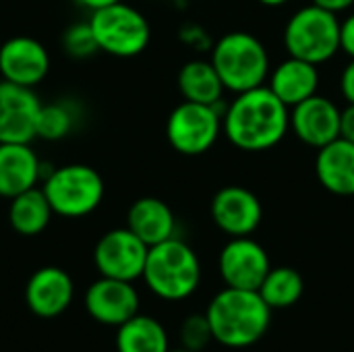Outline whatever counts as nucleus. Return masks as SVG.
Segmentation results:
<instances>
[{
    "label": "nucleus",
    "mask_w": 354,
    "mask_h": 352,
    "mask_svg": "<svg viewBox=\"0 0 354 352\" xmlns=\"http://www.w3.org/2000/svg\"><path fill=\"white\" fill-rule=\"evenodd\" d=\"M290 129V108L284 106L268 85L236 93L224 108L222 131L243 151H266L276 147Z\"/></svg>",
    "instance_id": "nucleus-1"
},
{
    "label": "nucleus",
    "mask_w": 354,
    "mask_h": 352,
    "mask_svg": "<svg viewBox=\"0 0 354 352\" xmlns=\"http://www.w3.org/2000/svg\"><path fill=\"white\" fill-rule=\"evenodd\" d=\"M214 342L226 349H249L257 344L272 326V307L257 290L222 288L205 309Z\"/></svg>",
    "instance_id": "nucleus-2"
},
{
    "label": "nucleus",
    "mask_w": 354,
    "mask_h": 352,
    "mask_svg": "<svg viewBox=\"0 0 354 352\" xmlns=\"http://www.w3.org/2000/svg\"><path fill=\"white\" fill-rule=\"evenodd\" d=\"M147 288L162 301H185L201 282V263L193 247L172 237L149 247L141 276Z\"/></svg>",
    "instance_id": "nucleus-3"
},
{
    "label": "nucleus",
    "mask_w": 354,
    "mask_h": 352,
    "mask_svg": "<svg viewBox=\"0 0 354 352\" xmlns=\"http://www.w3.org/2000/svg\"><path fill=\"white\" fill-rule=\"evenodd\" d=\"M212 64L224 87L234 93L266 85L272 71L266 46L249 31H230L222 35L214 44Z\"/></svg>",
    "instance_id": "nucleus-4"
},
{
    "label": "nucleus",
    "mask_w": 354,
    "mask_h": 352,
    "mask_svg": "<svg viewBox=\"0 0 354 352\" xmlns=\"http://www.w3.org/2000/svg\"><path fill=\"white\" fill-rule=\"evenodd\" d=\"M41 191L46 193L54 216L85 218L93 214L104 199V178L87 164H66L44 176Z\"/></svg>",
    "instance_id": "nucleus-5"
},
{
    "label": "nucleus",
    "mask_w": 354,
    "mask_h": 352,
    "mask_svg": "<svg viewBox=\"0 0 354 352\" xmlns=\"http://www.w3.org/2000/svg\"><path fill=\"white\" fill-rule=\"evenodd\" d=\"M284 46L288 56L324 64L332 60L340 48V21L338 15L309 4L299 8L284 27Z\"/></svg>",
    "instance_id": "nucleus-6"
},
{
    "label": "nucleus",
    "mask_w": 354,
    "mask_h": 352,
    "mask_svg": "<svg viewBox=\"0 0 354 352\" xmlns=\"http://www.w3.org/2000/svg\"><path fill=\"white\" fill-rule=\"evenodd\" d=\"M97 48L116 58L139 56L151 39L149 21L141 10L122 0L106 8L93 10L89 17Z\"/></svg>",
    "instance_id": "nucleus-7"
},
{
    "label": "nucleus",
    "mask_w": 354,
    "mask_h": 352,
    "mask_svg": "<svg viewBox=\"0 0 354 352\" xmlns=\"http://www.w3.org/2000/svg\"><path fill=\"white\" fill-rule=\"evenodd\" d=\"M224 110L209 104L183 102L166 120V137L174 151L180 156H203L209 151L222 133Z\"/></svg>",
    "instance_id": "nucleus-8"
},
{
    "label": "nucleus",
    "mask_w": 354,
    "mask_h": 352,
    "mask_svg": "<svg viewBox=\"0 0 354 352\" xmlns=\"http://www.w3.org/2000/svg\"><path fill=\"white\" fill-rule=\"evenodd\" d=\"M149 247L127 226L108 230L93 249V263L100 276L135 282L143 276Z\"/></svg>",
    "instance_id": "nucleus-9"
},
{
    "label": "nucleus",
    "mask_w": 354,
    "mask_h": 352,
    "mask_svg": "<svg viewBox=\"0 0 354 352\" xmlns=\"http://www.w3.org/2000/svg\"><path fill=\"white\" fill-rule=\"evenodd\" d=\"M270 270L272 263L268 251L251 237L230 239L218 257V272L230 288L259 290Z\"/></svg>",
    "instance_id": "nucleus-10"
},
{
    "label": "nucleus",
    "mask_w": 354,
    "mask_h": 352,
    "mask_svg": "<svg viewBox=\"0 0 354 352\" xmlns=\"http://www.w3.org/2000/svg\"><path fill=\"white\" fill-rule=\"evenodd\" d=\"M209 212L214 224L230 239L251 237L263 220V205L259 197L239 185L222 187L214 195Z\"/></svg>",
    "instance_id": "nucleus-11"
},
{
    "label": "nucleus",
    "mask_w": 354,
    "mask_h": 352,
    "mask_svg": "<svg viewBox=\"0 0 354 352\" xmlns=\"http://www.w3.org/2000/svg\"><path fill=\"white\" fill-rule=\"evenodd\" d=\"M41 102L31 87L0 79V143H31Z\"/></svg>",
    "instance_id": "nucleus-12"
},
{
    "label": "nucleus",
    "mask_w": 354,
    "mask_h": 352,
    "mask_svg": "<svg viewBox=\"0 0 354 352\" xmlns=\"http://www.w3.org/2000/svg\"><path fill=\"white\" fill-rule=\"evenodd\" d=\"M139 293L133 282L100 276L85 290V309L91 319L118 328L139 313Z\"/></svg>",
    "instance_id": "nucleus-13"
},
{
    "label": "nucleus",
    "mask_w": 354,
    "mask_h": 352,
    "mask_svg": "<svg viewBox=\"0 0 354 352\" xmlns=\"http://www.w3.org/2000/svg\"><path fill=\"white\" fill-rule=\"evenodd\" d=\"M50 73V54L41 41L31 35L8 37L0 46V75L4 81L35 87Z\"/></svg>",
    "instance_id": "nucleus-14"
},
{
    "label": "nucleus",
    "mask_w": 354,
    "mask_h": 352,
    "mask_svg": "<svg viewBox=\"0 0 354 352\" xmlns=\"http://www.w3.org/2000/svg\"><path fill=\"white\" fill-rule=\"evenodd\" d=\"M340 114L336 102L315 93L290 108V131L299 141L319 149L340 137Z\"/></svg>",
    "instance_id": "nucleus-15"
},
{
    "label": "nucleus",
    "mask_w": 354,
    "mask_h": 352,
    "mask_svg": "<svg viewBox=\"0 0 354 352\" xmlns=\"http://www.w3.org/2000/svg\"><path fill=\"white\" fill-rule=\"evenodd\" d=\"M75 297V284L68 272L56 266L39 268L31 274V278L25 284V303L27 309L41 317V319H54L62 315Z\"/></svg>",
    "instance_id": "nucleus-16"
},
{
    "label": "nucleus",
    "mask_w": 354,
    "mask_h": 352,
    "mask_svg": "<svg viewBox=\"0 0 354 352\" xmlns=\"http://www.w3.org/2000/svg\"><path fill=\"white\" fill-rule=\"evenodd\" d=\"M41 162L31 143H0V197L12 199L44 180Z\"/></svg>",
    "instance_id": "nucleus-17"
},
{
    "label": "nucleus",
    "mask_w": 354,
    "mask_h": 352,
    "mask_svg": "<svg viewBox=\"0 0 354 352\" xmlns=\"http://www.w3.org/2000/svg\"><path fill=\"white\" fill-rule=\"evenodd\" d=\"M315 174L319 185L338 197L354 195V143L338 137L317 149Z\"/></svg>",
    "instance_id": "nucleus-18"
},
{
    "label": "nucleus",
    "mask_w": 354,
    "mask_h": 352,
    "mask_svg": "<svg viewBox=\"0 0 354 352\" xmlns=\"http://www.w3.org/2000/svg\"><path fill=\"white\" fill-rule=\"evenodd\" d=\"M268 87L284 106L292 108L317 93L319 68L313 62L288 56L274 71H270Z\"/></svg>",
    "instance_id": "nucleus-19"
},
{
    "label": "nucleus",
    "mask_w": 354,
    "mask_h": 352,
    "mask_svg": "<svg viewBox=\"0 0 354 352\" xmlns=\"http://www.w3.org/2000/svg\"><path fill=\"white\" fill-rule=\"evenodd\" d=\"M127 228L133 230L147 247H153L174 237L176 218L166 201L158 197H141L129 207Z\"/></svg>",
    "instance_id": "nucleus-20"
},
{
    "label": "nucleus",
    "mask_w": 354,
    "mask_h": 352,
    "mask_svg": "<svg viewBox=\"0 0 354 352\" xmlns=\"http://www.w3.org/2000/svg\"><path fill=\"white\" fill-rule=\"evenodd\" d=\"M52 216V205L41 187H33L25 193H19L10 199L8 205V224L21 237L41 234L48 228Z\"/></svg>",
    "instance_id": "nucleus-21"
},
{
    "label": "nucleus",
    "mask_w": 354,
    "mask_h": 352,
    "mask_svg": "<svg viewBox=\"0 0 354 352\" xmlns=\"http://www.w3.org/2000/svg\"><path fill=\"white\" fill-rule=\"evenodd\" d=\"M178 89L187 102L218 106L222 104V95L226 87L212 60L195 58L183 64L178 73Z\"/></svg>",
    "instance_id": "nucleus-22"
},
{
    "label": "nucleus",
    "mask_w": 354,
    "mask_h": 352,
    "mask_svg": "<svg viewBox=\"0 0 354 352\" xmlns=\"http://www.w3.org/2000/svg\"><path fill=\"white\" fill-rule=\"evenodd\" d=\"M166 328L149 315L137 313L116 328V352H168Z\"/></svg>",
    "instance_id": "nucleus-23"
},
{
    "label": "nucleus",
    "mask_w": 354,
    "mask_h": 352,
    "mask_svg": "<svg viewBox=\"0 0 354 352\" xmlns=\"http://www.w3.org/2000/svg\"><path fill=\"white\" fill-rule=\"evenodd\" d=\"M257 293L272 307V311L288 309L301 301L305 293V280L295 268H288V266L272 268L268 276L263 278Z\"/></svg>",
    "instance_id": "nucleus-24"
},
{
    "label": "nucleus",
    "mask_w": 354,
    "mask_h": 352,
    "mask_svg": "<svg viewBox=\"0 0 354 352\" xmlns=\"http://www.w3.org/2000/svg\"><path fill=\"white\" fill-rule=\"evenodd\" d=\"M77 124V108L71 102L41 104L35 124V137L44 141H60L71 135Z\"/></svg>",
    "instance_id": "nucleus-25"
},
{
    "label": "nucleus",
    "mask_w": 354,
    "mask_h": 352,
    "mask_svg": "<svg viewBox=\"0 0 354 352\" xmlns=\"http://www.w3.org/2000/svg\"><path fill=\"white\" fill-rule=\"evenodd\" d=\"M62 48L73 58H89V56H93L100 48H97V41H95V35L91 31L89 21L71 25L62 35Z\"/></svg>",
    "instance_id": "nucleus-26"
},
{
    "label": "nucleus",
    "mask_w": 354,
    "mask_h": 352,
    "mask_svg": "<svg viewBox=\"0 0 354 352\" xmlns=\"http://www.w3.org/2000/svg\"><path fill=\"white\" fill-rule=\"evenodd\" d=\"M180 342H183V349L195 352H203L209 342H214V334H212V328H209V322L203 315L195 313V315H189L183 326H180Z\"/></svg>",
    "instance_id": "nucleus-27"
},
{
    "label": "nucleus",
    "mask_w": 354,
    "mask_h": 352,
    "mask_svg": "<svg viewBox=\"0 0 354 352\" xmlns=\"http://www.w3.org/2000/svg\"><path fill=\"white\" fill-rule=\"evenodd\" d=\"M340 48L351 58H354V12H351L344 21H340Z\"/></svg>",
    "instance_id": "nucleus-28"
},
{
    "label": "nucleus",
    "mask_w": 354,
    "mask_h": 352,
    "mask_svg": "<svg viewBox=\"0 0 354 352\" xmlns=\"http://www.w3.org/2000/svg\"><path fill=\"white\" fill-rule=\"evenodd\" d=\"M340 91L348 104H354V58H351V62L344 66L340 75Z\"/></svg>",
    "instance_id": "nucleus-29"
},
{
    "label": "nucleus",
    "mask_w": 354,
    "mask_h": 352,
    "mask_svg": "<svg viewBox=\"0 0 354 352\" xmlns=\"http://www.w3.org/2000/svg\"><path fill=\"white\" fill-rule=\"evenodd\" d=\"M180 39L183 41H187L189 46H193V48H203V46H207V33L205 31H201L199 27H195V25H187V27H183V31H180Z\"/></svg>",
    "instance_id": "nucleus-30"
},
{
    "label": "nucleus",
    "mask_w": 354,
    "mask_h": 352,
    "mask_svg": "<svg viewBox=\"0 0 354 352\" xmlns=\"http://www.w3.org/2000/svg\"><path fill=\"white\" fill-rule=\"evenodd\" d=\"M340 137L354 143V104H348L340 114Z\"/></svg>",
    "instance_id": "nucleus-31"
},
{
    "label": "nucleus",
    "mask_w": 354,
    "mask_h": 352,
    "mask_svg": "<svg viewBox=\"0 0 354 352\" xmlns=\"http://www.w3.org/2000/svg\"><path fill=\"white\" fill-rule=\"evenodd\" d=\"M313 4H317V6L338 15V12H344L348 8H353L354 0H313Z\"/></svg>",
    "instance_id": "nucleus-32"
},
{
    "label": "nucleus",
    "mask_w": 354,
    "mask_h": 352,
    "mask_svg": "<svg viewBox=\"0 0 354 352\" xmlns=\"http://www.w3.org/2000/svg\"><path fill=\"white\" fill-rule=\"evenodd\" d=\"M81 6H85V8H89L91 12L93 10H100V8H106V6H110V4H116V2H120V0H77Z\"/></svg>",
    "instance_id": "nucleus-33"
},
{
    "label": "nucleus",
    "mask_w": 354,
    "mask_h": 352,
    "mask_svg": "<svg viewBox=\"0 0 354 352\" xmlns=\"http://www.w3.org/2000/svg\"><path fill=\"white\" fill-rule=\"evenodd\" d=\"M259 4H263V6H272V8H276V6H284L288 0H257Z\"/></svg>",
    "instance_id": "nucleus-34"
},
{
    "label": "nucleus",
    "mask_w": 354,
    "mask_h": 352,
    "mask_svg": "<svg viewBox=\"0 0 354 352\" xmlns=\"http://www.w3.org/2000/svg\"><path fill=\"white\" fill-rule=\"evenodd\" d=\"M168 352H195V351H187V349H178V351H168Z\"/></svg>",
    "instance_id": "nucleus-35"
}]
</instances>
